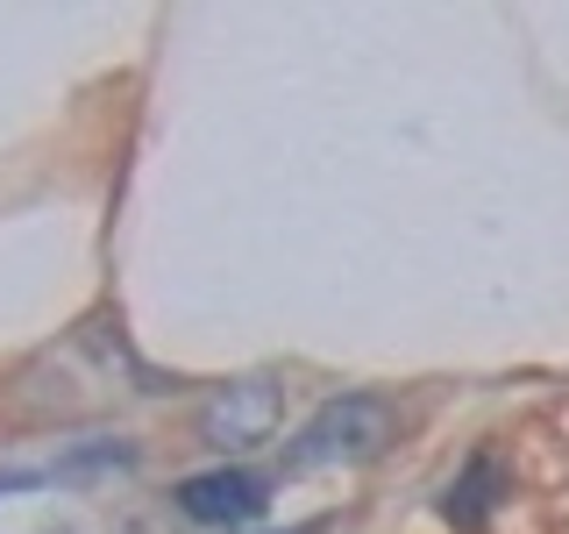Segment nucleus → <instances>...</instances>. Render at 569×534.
I'll return each instance as SVG.
<instances>
[{
	"mask_svg": "<svg viewBox=\"0 0 569 534\" xmlns=\"http://www.w3.org/2000/svg\"><path fill=\"white\" fill-rule=\"evenodd\" d=\"M399 442V406L378 399V392H342V399L313 406L307 427L292 435L284 463L292 471H335V463H370Z\"/></svg>",
	"mask_w": 569,
	"mask_h": 534,
	"instance_id": "1",
	"label": "nucleus"
},
{
	"mask_svg": "<svg viewBox=\"0 0 569 534\" xmlns=\"http://www.w3.org/2000/svg\"><path fill=\"white\" fill-rule=\"evenodd\" d=\"M278 421H284V392H278V378H236V385L207 392V406H200V421H192V427H200L207 449L236 456V449H257V442H271Z\"/></svg>",
	"mask_w": 569,
	"mask_h": 534,
	"instance_id": "2",
	"label": "nucleus"
},
{
	"mask_svg": "<svg viewBox=\"0 0 569 534\" xmlns=\"http://www.w3.org/2000/svg\"><path fill=\"white\" fill-rule=\"evenodd\" d=\"M171 506L186 513L192 527H249L263 506H271V485L242 463H221V471H192L171 485Z\"/></svg>",
	"mask_w": 569,
	"mask_h": 534,
	"instance_id": "3",
	"label": "nucleus"
},
{
	"mask_svg": "<svg viewBox=\"0 0 569 534\" xmlns=\"http://www.w3.org/2000/svg\"><path fill=\"white\" fill-rule=\"evenodd\" d=\"M506 492H512V477H506V463H498V449H470V463L456 471V485L441 492V513H449L456 527H485Z\"/></svg>",
	"mask_w": 569,
	"mask_h": 534,
	"instance_id": "4",
	"label": "nucleus"
},
{
	"mask_svg": "<svg viewBox=\"0 0 569 534\" xmlns=\"http://www.w3.org/2000/svg\"><path fill=\"white\" fill-rule=\"evenodd\" d=\"M136 463H142V449L129 435H93L50 463V477H107V471H136Z\"/></svg>",
	"mask_w": 569,
	"mask_h": 534,
	"instance_id": "5",
	"label": "nucleus"
}]
</instances>
